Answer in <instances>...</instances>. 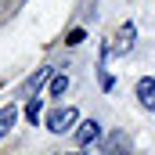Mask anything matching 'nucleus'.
Returning <instances> with one entry per match:
<instances>
[{"instance_id":"f257e3e1","label":"nucleus","mask_w":155,"mask_h":155,"mask_svg":"<svg viewBox=\"0 0 155 155\" xmlns=\"http://www.w3.org/2000/svg\"><path fill=\"white\" fill-rule=\"evenodd\" d=\"M79 126V112L72 105H61V108H54L51 116H47V130L51 134H69V130H76Z\"/></svg>"},{"instance_id":"f03ea898","label":"nucleus","mask_w":155,"mask_h":155,"mask_svg":"<svg viewBox=\"0 0 155 155\" xmlns=\"http://www.w3.org/2000/svg\"><path fill=\"white\" fill-rule=\"evenodd\" d=\"M134 40H137V29L126 22V25L116 33V43L108 47V54H130V51H134Z\"/></svg>"},{"instance_id":"7ed1b4c3","label":"nucleus","mask_w":155,"mask_h":155,"mask_svg":"<svg viewBox=\"0 0 155 155\" xmlns=\"http://www.w3.org/2000/svg\"><path fill=\"white\" fill-rule=\"evenodd\" d=\"M134 94H137L141 108H148V112H155V79H152V76H141V79H137Z\"/></svg>"},{"instance_id":"20e7f679","label":"nucleus","mask_w":155,"mask_h":155,"mask_svg":"<svg viewBox=\"0 0 155 155\" xmlns=\"http://www.w3.org/2000/svg\"><path fill=\"white\" fill-rule=\"evenodd\" d=\"M47 79H51V65H40V72H33V76L22 83V94H25V97H33V94H36Z\"/></svg>"},{"instance_id":"39448f33","label":"nucleus","mask_w":155,"mask_h":155,"mask_svg":"<svg viewBox=\"0 0 155 155\" xmlns=\"http://www.w3.org/2000/svg\"><path fill=\"white\" fill-rule=\"evenodd\" d=\"M97 134H101V123H97V119H83V123L76 126V141L79 144H90Z\"/></svg>"},{"instance_id":"423d86ee","label":"nucleus","mask_w":155,"mask_h":155,"mask_svg":"<svg viewBox=\"0 0 155 155\" xmlns=\"http://www.w3.org/2000/svg\"><path fill=\"white\" fill-rule=\"evenodd\" d=\"M15 123H18V108H15V105H4V108H0V137L11 134Z\"/></svg>"},{"instance_id":"0eeeda50","label":"nucleus","mask_w":155,"mask_h":155,"mask_svg":"<svg viewBox=\"0 0 155 155\" xmlns=\"http://www.w3.org/2000/svg\"><path fill=\"white\" fill-rule=\"evenodd\" d=\"M108 155H130V137L126 134H112L108 137Z\"/></svg>"},{"instance_id":"6e6552de","label":"nucleus","mask_w":155,"mask_h":155,"mask_svg":"<svg viewBox=\"0 0 155 155\" xmlns=\"http://www.w3.org/2000/svg\"><path fill=\"white\" fill-rule=\"evenodd\" d=\"M65 90H69V76L61 72V76H54V79H51V97H61Z\"/></svg>"},{"instance_id":"1a4fd4ad","label":"nucleus","mask_w":155,"mask_h":155,"mask_svg":"<svg viewBox=\"0 0 155 155\" xmlns=\"http://www.w3.org/2000/svg\"><path fill=\"white\" fill-rule=\"evenodd\" d=\"M25 119H29V123H40V97H29V105H25Z\"/></svg>"},{"instance_id":"9d476101","label":"nucleus","mask_w":155,"mask_h":155,"mask_svg":"<svg viewBox=\"0 0 155 155\" xmlns=\"http://www.w3.org/2000/svg\"><path fill=\"white\" fill-rule=\"evenodd\" d=\"M83 36H87L83 29H72V33H69V47H76V43H83Z\"/></svg>"},{"instance_id":"9b49d317","label":"nucleus","mask_w":155,"mask_h":155,"mask_svg":"<svg viewBox=\"0 0 155 155\" xmlns=\"http://www.w3.org/2000/svg\"><path fill=\"white\" fill-rule=\"evenodd\" d=\"M65 155H83V152H65Z\"/></svg>"}]
</instances>
